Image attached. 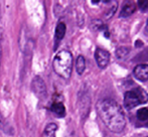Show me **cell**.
<instances>
[{
	"label": "cell",
	"instance_id": "cell-1",
	"mask_svg": "<svg viewBox=\"0 0 148 137\" xmlns=\"http://www.w3.org/2000/svg\"><path fill=\"white\" fill-rule=\"evenodd\" d=\"M97 112L103 123L110 131L120 133L126 127V117L121 106L109 98L101 99L98 101Z\"/></svg>",
	"mask_w": 148,
	"mask_h": 137
},
{
	"label": "cell",
	"instance_id": "cell-2",
	"mask_svg": "<svg viewBox=\"0 0 148 137\" xmlns=\"http://www.w3.org/2000/svg\"><path fill=\"white\" fill-rule=\"evenodd\" d=\"M53 71L62 79H69L73 72V55L69 51H60L56 55L53 62Z\"/></svg>",
	"mask_w": 148,
	"mask_h": 137
},
{
	"label": "cell",
	"instance_id": "cell-3",
	"mask_svg": "<svg viewBox=\"0 0 148 137\" xmlns=\"http://www.w3.org/2000/svg\"><path fill=\"white\" fill-rule=\"evenodd\" d=\"M148 102V94L144 89L137 87V88L130 90L125 93L124 95V106L126 109L130 110L137 107L141 104Z\"/></svg>",
	"mask_w": 148,
	"mask_h": 137
},
{
	"label": "cell",
	"instance_id": "cell-4",
	"mask_svg": "<svg viewBox=\"0 0 148 137\" xmlns=\"http://www.w3.org/2000/svg\"><path fill=\"white\" fill-rule=\"evenodd\" d=\"M31 90L39 100H45L47 97V86L41 77L36 76L33 78L31 82Z\"/></svg>",
	"mask_w": 148,
	"mask_h": 137
},
{
	"label": "cell",
	"instance_id": "cell-5",
	"mask_svg": "<svg viewBox=\"0 0 148 137\" xmlns=\"http://www.w3.org/2000/svg\"><path fill=\"white\" fill-rule=\"evenodd\" d=\"M95 59L100 68H105L110 63V53L106 49L98 47L95 51Z\"/></svg>",
	"mask_w": 148,
	"mask_h": 137
},
{
	"label": "cell",
	"instance_id": "cell-6",
	"mask_svg": "<svg viewBox=\"0 0 148 137\" xmlns=\"http://www.w3.org/2000/svg\"><path fill=\"white\" fill-rule=\"evenodd\" d=\"M133 75L137 80L141 81V82L148 81V65L140 64V65L136 66L133 71Z\"/></svg>",
	"mask_w": 148,
	"mask_h": 137
},
{
	"label": "cell",
	"instance_id": "cell-7",
	"mask_svg": "<svg viewBox=\"0 0 148 137\" xmlns=\"http://www.w3.org/2000/svg\"><path fill=\"white\" fill-rule=\"evenodd\" d=\"M136 10V5L134 2L132 1H127L126 3L123 5L122 10L120 12V17H128V16L132 15Z\"/></svg>",
	"mask_w": 148,
	"mask_h": 137
},
{
	"label": "cell",
	"instance_id": "cell-8",
	"mask_svg": "<svg viewBox=\"0 0 148 137\" xmlns=\"http://www.w3.org/2000/svg\"><path fill=\"white\" fill-rule=\"evenodd\" d=\"M51 110L57 117L62 118L66 115V108H64V105L62 102H55L51 105Z\"/></svg>",
	"mask_w": 148,
	"mask_h": 137
},
{
	"label": "cell",
	"instance_id": "cell-9",
	"mask_svg": "<svg viewBox=\"0 0 148 137\" xmlns=\"http://www.w3.org/2000/svg\"><path fill=\"white\" fill-rule=\"evenodd\" d=\"M66 23L62 21H60L58 23L57 27H56V32H55V37H56V40L59 42L60 40H62V38L64 37V34H66Z\"/></svg>",
	"mask_w": 148,
	"mask_h": 137
},
{
	"label": "cell",
	"instance_id": "cell-10",
	"mask_svg": "<svg viewBox=\"0 0 148 137\" xmlns=\"http://www.w3.org/2000/svg\"><path fill=\"white\" fill-rule=\"evenodd\" d=\"M58 125L56 123H49L42 132V137H56Z\"/></svg>",
	"mask_w": 148,
	"mask_h": 137
},
{
	"label": "cell",
	"instance_id": "cell-11",
	"mask_svg": "<svg viewBox=\"0 0 148 137\" xmlns=\"http://www.w3.org/2000/svg\"><path fill=\"white\" fill-rule=\"evenodd\" d=\"M76 70L79 75H83L86 70V60L83 55H79L76 61Z\"/></svg>",
	"mask_w": 148,
	"mask_h": 137
},
{
	"label": "cell",
	"instance_id": "cell-12",
	"mask_svg": "<svg viewBox=\"0 0 148 137\" xmlns=\"http://www.w3.org/2000/svg\"><path fill=\"white\" fill-rule=\"evenodd\" d=\"M137 118L141 122H148V109L141 108L137 111Z\"/></svg>",
	"mask_w": 148,
	"mask_h": 137
},
{
	"label": "cell",
	"instance_id": "cell-13",
	"mask_svg": "<svg viewBox=\"0 0 148 137\" xmlns=\"http://www.w3.org/2000/svg\"><path fill=\"white\" fill-rule=\"evenodd\" d=\"M129 51H130V49H129V47H121L117 49L116 55H117V57L119 58V59H124V58L129 53Z\"/></svg>",
	"mask_w": 148,
	"mask_h": 137
},
{
	"label": "cell",
	"instance_id": "cell-14",
	"mask_svg": "<svg viewBox=\"0 0 148 137\" xmlns=\"http://www.w3.org/2000/svg\"><path fill=\"white\" fill-rule=\"evenodd\" d=\"M116 9H117V3H115V1H114L113 3V6H112L110 9H108L107 11H106V19H109V18H111L112 16L114 15V13L116 12Z\"/></svg>",
	"mask_w": 148,
	"mask_h": 137
},
{
	"label": "cell",
	"instance_id": "cell-15",
	"mask_svg": "<svg viewBox=\"0 0 148 137\" xmlns=\"http://www.w3.org/2000/svg\"><path fill=\"white\" fill-rule=\"evenodd\" d=\"M8 127H9L8 123L4 120V118H2L1 116H0V128H1L2 130H4V132H6V133H9Z\"/></svg>",
	"mask_w": 148,
	"mask_h": 137
},
{
	"label": "cell",
	"instance_id": "cell-16",
	"mask_svg": "<svg viewBox=\"0 0 148 137\" xmlns=\"http://www.w3.org/2000/svg\"><path fill=\"white\" fill-rule=\"evenodd\" d=\"M138 6L142 11H146L148 9V1L147 0H139Z\"/></svg>",
	"mask_w": 148,
	"mask_h": 137
},
{
	"label": "cell",
	"instance_id": "cell-17",
	"mask_svg": "<svg viewBox=\"0 0 148 137\" xmlns=\"http://www.w3.org/2000/svg\"><path fill=\"white\" fill-rule=\"evenodd\" d=\"M146 30L148 32V18H147V23H146Z\"/></svg>",
	"mask_w": 148,
	"mask_h": 137
},
{
	"label": "cell",
	"instance_id": "cell-18",
	"mask_svg": "<svg viewBox=\"0 0 148 137\" xmlns=\"http://www.w3.org/2000/svg\"><path fill=\"white\" fill-rule=\"evenodd\" d=\"M68 137H76V136H75L74 134H71V135H69Z\"/></svg>",
	"mask_w": 148,
	"mask_h": 137
},
{
	"label": "cell",
	"instance_id": "cell-19",
	"mask_svg": "<svg viewBox=\"0 0 148 137\" xmlns=\"http://www.w3.org/2000/svg\"><path fill=\"white\" fill-rule=\"evenodd\" d=\"M0 61H1V47H0Z\"/></svg>",
	"mask_w": 148,
	"mask_h": 137
},
{
	"label": "cell",
	"instance_id": "cell-20",
	"mask_svg": "<svg viewBox=\"0 0 148 137\" xmlns=\"http://www.w3.org/2000/svg\"><path fill=\"white\" fill-rule=\"evenodd\" d=\"M0 37H1V30H0Z\"/></svg>",
	"mask_w": 148,
	"mask_h": 137
}]
</instances>
